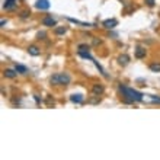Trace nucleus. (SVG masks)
<instances>
[{
    "instance_id": "obj_1",
    "label": "nucleus",
    "mask_w": 160,
    "mask_h": 160,
    "mask_svg": "<svg viewBox=\"0 0 160 160\" xmlns=\"http://www.w3.org/2000/svg\"><path fill=\"white\" fill-rule=\"evenodd\" d=\"M119 92L122 93V96L125 98V102L128 103H134V102H141L143 101V93L137 92L134 89H130V87H125V86H119Z\"/></svg>"
},
{
    "instance_id": "obj_2",
    "label": "nucleus",
    "mask_w": 160,
    "mask_h": 160,
    "mask_svg": "<svg viewBox=\"0 0 160 160\" xmlns=\"http://www.w3.org/2000/svg\"><path fill=\"white\" fill-rule=\"evenodd\" d=\"M70 76L65 74V73H57L54 76L50 77V83L54 84V86H60V84H68L70 83Z\"/></svg>"
},
{
    "instance_id": "obj_3",
    "label": "nucleus",
    "mask_w": 160,
    "mask_h": 160,
    "mask_svg": "<svg viewBox=\"0 0 160 160\" xmlns=\"http://www.w3.org/2000/svg\"><path fill=\"white\" fill-rule=\"evenodd\" d=\"M35 7L39 10H47V9H50V2L48 0H36Z\"/></svg>"
},
{
    "instance_id": "obj_4",
    "label": "nucleus",
    "mask_w": 160,
    "mask_h": 160,
    "mask_svg": "<svg viewBox=\"0 0 160 160\" xmlns=\"http://www.w3.org/2000/svg\"><path fill=\"white\" fill-rule=\"evenodd\" d=\"M42 25L44 26H55L57 25V22H55V19L53 18V16H45L44 19H42Z\"/></svg>"
},
{
    "instance_id": "obj_5",
    "label": "nucleus",
    "mask_w": 160,
    "mask_h": 160,
    "mask_svg": "<svg viewBox=\"0 0 160 160\" xmlns=\"http://www.w3.org/2000/svg\"><path fill=\"white\" fill-rule=\"evenodd\" d=\"M117 25H118L117 19H106V20H103V26L106 29H112V28H115Z\"/></svg>"
},
{
    "instance_id": "obj_6",
    "label": "nucleus",
    "mask_w": 160,
    "mask_h": 160,
    "mask_svg": "<svg viewBox=\"0 0 160 160\" xmlns=\"http://www.w3.org/2000/svg\"><path fill=\"white\" fill-rule=\"evenodd\" d=\"M15 6H16V0H5L3 9H6V10H12V9H15Z\"/></svg>"
},
{
    "instance_id": "obj_7",
    "label": "nucleus",
    "mask_w": 160,
    "mask_h": 160,
    "mask_svg": "<svg viewBox=\"0 0 160 160\" xmlns=\"http://www.w3.org/2000/svg\"><path fill=\"white\" fill-rule=\"evenodd\" d=\"M92 92H93L95 95H98V96L102 95V93H103V86H102V84H93V86H92Z\"/></svg>"
},
{
    "instance_id": "obj_8",
    "label": "nucleus",
    "mask_w": 160,
    "mask_h": 160,
    "mask_svg": "<svg viewBox=\"0 0 160 160\" xmlns=\"http://www.w3.org/2000/svg\"><path fill=\"white\" fill-rule=\"evenodd\" d=\"M118 63H119L121 65H127V64L130 63V55H127V54L119 55V57H118Z\"/></svg>"
},
{
    "instance_id": "obj_9",
    "label": "nucleus",
    "mask_w": 160,
    "mask_h": 160,
    "mask_svg": "<svg viewBox=\"0 0 160 160\" xmlns=\"http://www.w3.org/2000/svg\"><path fill=\"white\" fill-rule=\"evenodd\" d=\"M70 101L72 102H74V103H82L83 102V95H80V93H74V95H72L70 96Z\"/></svg>"
},
{
    "instance_id": "obj_10",
    "label": "nucleus",
    "mask_w": 160,
    "mask_h": 160,
    "mask_svg": "<svg viewBox=\"0 0 160 160\" xmlns=\"http://www.w3.org/2000/svg\"><path fill=\"white\" fill-rule=\"evenodd\" d=\"M16 70H12V68H6V70L3 72V74L6 76V77H9V79H15L16 77Z\"/></svg>"
},
{
    "instance_id": "obj_11",
    "label": "nucleus",
    "mask_w": 160,
    "mask_h": 160,
    "mask_svg": "<svg viewBox=\"0 0 160 160\" xmlns=\"http://www.w3.org/2000/svg\"><path fill=\"white\" fill-rule=\"evenodd\" d=\"M28 53H29L31 55H34V57H36V55H39V54H41L39 48H38V47H35V45H31V47L28 48Z\"/></svg>"
},
{
    "instance_id": "obj_12",
    "label": "nucleus",
    "mask_w": 160,
    "mask_h": 160,
    "mask_svg": "<svg viewBox=\"0 0 160 160\" xmlns=\"http://www.w3.org/2000/svg\"><path fill=\"white\" fill-rule=\"evenodd\" d=\"M135 57H137V58H143V57H146V50H144V48H137V51H135Z\"/></svg>"
},
{
    "instance_id": "obj_13",
    "label": "nucleus",
    "mask_w": 160,
    "mask_h": 160,
    "mask_svg": "<svg viewBox=\"0 0 160 160\" xmlns=\"http://www.w3.org/2000/svg\"><path fill=\"white\" fill-rule=\"evenodd\" d=\"M65 32H67V28L65 26H57L55 28V34L57 35H64Z\"/></svg>"
},
{
    "instance_id": "obj_14",
    "label": "nucleus",
    "mask_w": 160,
    "mask_h": 160,
    "mask_svg": "<svg viewBox=\"0 0 160 160\" xmlns=\"http://www.w3.org/2000/svg\"><path fill=\"white\" fill-rule=\"evenodd\" d=\"M15 70H16L18 73H26V67H25V65H20V64H16Z\"/></svg>"
},
{
    "instance_id": "obj_15",
    "label": "nucleus",
    "mask_w": 160,
    "mask_h": 160,
    "mask_svg": "<svg viewBox=\"0 0 160 160\" xmlns=\"http://www.w3.org/2000/svg\"><path fill=\"white\" fill-rule=\"evenodd\" d=\"M150 70L151 72H160V63H154V64H150Z\"/></svg>"
},
{
    "instance_id": "obj_16",
    "label": "nucleus",
    "mask_w": 160,
    "mask_h": 160,
    "mask_svg": "<svg viewBox=\"0 0 160 160\" xmlns=\"http://www.w3.org/2000/svg\"><path fill=\"white\" fill-rule=\"evenodd\" d=\"M29 15H31V12H22V13H20V18L25 19V18H28Z\"/></svg>"
},
{
    "instance_id": "obj_17",
    "label": "nucleus",
    "mask_w": 160,
    "mask_h": 160,
    "mask_svg": "<svg viewBox=\"0 0 160 160\" xmlns=\"http://www.w3.org/2000/svg\"><path fill=\"white\" fill-rule=\"evenodd\" d=\"M45 36H47V34H45V32H38V39H44Z\"/></svg>"
},
{
    "instance_id": "obj_18",
    "label": "nucleus",
    "mask_w": 160,
    "mask_h": 160,
    "mask_svg": "<svg viewBox=\"0 0 160 160\" xmlns=\"http://www.w3.org/2000/svg\"><path fill=\"white\" fill-rule=\"evenodd\" d=\"M146 3H147V6L153 7V6H154V0H146Z\"/></svg>"
}]
</instances>
